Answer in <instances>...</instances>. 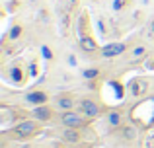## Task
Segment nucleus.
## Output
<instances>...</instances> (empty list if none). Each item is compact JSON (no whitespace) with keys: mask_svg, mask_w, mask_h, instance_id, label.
Wrapping results in <instances>:
<instances>
[{"mask_svg":"<svg viewBox=\"0 0 154 148\" xmlns=\"http://www.w3.org/2000/svg\"><path fill=\"white\" fill-rule=\"evenodd\" d=\"M63 125L68 127V129H80L84 125V119L78 113H74V111H66L63 115Z\"/></svg>","mask_w":154,"mask_h":148,"instance_id":"f257e3e1","label":"nucleus"},{"mask_svg":"<svg viewBox=\"0 0 154 148\" xmlns=\"http://www.w3.org/2000/svg\"><path fill=\"white\" fill-rule=\"evenodd\" d=\"M35 131H37V125H35L33 121H23L14 129V133L18 134V137H31Z\"/></svg>","mask_w":154,"mask_h":148,"instance_id":"f03ea898","label":"nucleus"},{"mask_svg":"<svg viewBox=\"0 0 154 148\" xmlns=\"http://www.w3.org/2000/svg\"><path fill=\"white\" fill-rule=\"evenodd\" d=\"M125 51V45H121V43H111V45H105L103 47V57H117V55H121Z\"/></svg>","mask_w":154,"mask_h":148,"instance_id":"7ed1b4c3","label":"nucleus"},{"mask_svg":"<svg viewBox=\"0 0 154 148\" xmlns=\"http://www.w3.org/2000/svg\"><path fill=\"white\" fill-rule=\"evenodd\" d=\"M82 113L86 115V117H96V115H98V105H96V101H92V99H84L82 101Z\"/></svg>","mask_w":154,"mask_h":148,"instance_id":"20e7f679","label":"nucleus"},{"mask_svg":"<svg viewBox=\"0 0 154 148\" xmlns=\"http://www.w3.org/2000/svg\"><path fill=\"white\" fill-rule=\"evenodd\" d=\"M33 117L41 119V121H47V119H51V109L45 107V105H41V107H37V109H33Z\"/></svg>","mask_w":154,"mask_h":148,"instance_id":"39448f33","label":"nucleus"},{"mask_svg":"<svg viewBox=\"0 0 154 148\" xmlns=\"http://www.w3.org/2000/svg\"><path fill=\"white\" fill-rule=\"evenodd\" d=\"M63 137H64V140H68V142H78L80 140L78 129H68V127H66V131L63 133Z\"/></svg>","mask_w":154,"mask_h":148,"instance_id":"423d86ee","label":"nucleus"},{"mask_svg":"<svg viewBox=\"0 0 154 148\" xmlns=\"http://www.w3.org/2000/svg\"><path fill=\"white\" fill-rule=\"evenodd\" d=\"M27 101H31V103H43V101H47V95L41 94V92H33V94L27 95Z\"/></svg>","mask_w":154,"mask_h":148,"instance_id":"0eeeda50","label":"nucleus"},{"mask_svg":"<svg viewBox=\"0 0 154 148\" xmlns=\"http://www.w3.org/2000/svg\"><path fill=\"white\" fill-rule=\"evenodd\" d=\"M80 45H82V49H84V51H94V49H96V41H94L92 37H84Z\"/></svg>","mask_w":154,"mask_h":148,"instance_id":"6e6552de","label":"nucleus"},{"mask_svg":"<svg viewBox=\"0 0 154 148\" xmlns=\"http://www.w3.org/2000/svg\"><path fill=\"white\" fill-rule=\"evenodd\" d=\"M119 123H121L119 111H111V113H109V125H119Z\"/></svg>","mask_w":154,"mask_h":148,"instance_id":"1a4fd4ad","label":"nucleus"},{"mask_svg":"<svg viewBox=\"0 0 154 148\" xmlns=\"http://www.w3.org/2000/svg\"><path fill=\"white\" fill-rule=\"evenodd\" d=\"M59 107L60 109H70L72 107V99L70 98H60L59 99Z\"/></svg>","mask_w":154,"mask_h":148,"instance_id":"9d476101","label":"nucleus"},{"mask_svg":"<svg viewBox=\"0 0 154 148\" xmlns=\"http://www.w3.org/2000/svg\"><path fill=\"white\" fill-rule=\"evenodd\" d=\"M84 76H86V78H96V76H98V70H96V68H90V70H86V72H84Z\"/></svg>","mask_w":154,"mask_h":148,"instance_id":"9b49d317","label":"nucleus"},{"mask_svg":"<svg viewBox=\"0 0 154 148\" xmlns=\"http://www.w3.org/2000/svg\"><path fill=\"white\" fill-rule=\"evenodd\" d=\"M123 2H125V0H115V4H113V6H115V10H119V8L123 6Z\"/></svg>","mask_w":154,"mask_h":148,"instance_id":"f8f14e48","label":"nucleus"},{"mask_svg":"<svg viewBox=\"0 0 154 148\" xmlns=\"http://www.w3.org/2000/svg\"><path fill=\"white\" fill-rule=\"evenodd\" d=\"M18 33H20V27H14V29H12V33H10V35H12V37H16V35H18Z\"/></svg>","mask_w":154,"mask_h":148,"instance_id":"ddd939ff","label":"nucleus"},{"mask_svg":"<svg viewBox=\"0 0 154 148\" xmlns=\"http://www.w3.org/2000/svg\"><path fill=\"white\" fill-rule=\"evenodd\" d=\"M143 53H144L143 47H140V49H135V55H137V57H139V55H143Z\"/></svg>","mask_w":154,"mask_h":148,"instance_id":"4468645a","label":"nucleus"},{"mask_svg":"<svg viewBox=\"0 0 154 148\" xmlns=\"http://www.w3.org/2000/svg\"><path fill=\"white\" fill-rule=\"evenodd\" d=\"M43 53H45V57H47V59H51V51L47 49V47H45V49H43Z\"/></svg>","mask_w":154,"mask_h":148,"instance_id":"2eb2a0df","label":"nucleus"}]
</instances>
